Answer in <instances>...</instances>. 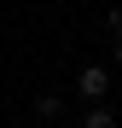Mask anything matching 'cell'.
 I'll use <instances>...</instances> for the list:
<instances>
[{
	"label": "cell",
	"mask_w": 122,
	"mask_h": 128,
	"mask_svg": "<svg viewBox=\"0 0 122 128\" xmlns=\"http://www.w3.org/2000/svg\"><path fill=\"white\" fill-rule=\"evenodd\" d=\"M105 29H111V52H116V64H122V6L105 18Z\"/></svg>",
	"instance_id": "obj_4"
},
{
	"label": "cell",
	"mask_w": 122,
	"mask_h": 128,
	"mask_svg": "<svg viewBox=\"0 0 122 128\" xmlns=\"http://www.w3.org/2000/svg\"><path fill=\"white\" fill-rule=\"evenodd\" d=\"M35 116L41 122H58V116H64V99H58V93H41L35 99Z\"/></svg>",
	"instance_id": "obj_3"
},
{
	"label": "cell",
	"mask_w": 122,
	"mask_h": 128,
	"mask_svg": "<svg viewBox=\"0 0 122 128\" xmlns=\"http://www.w3.org/2000/svg\"><path fill=\"white\" fill-rule=\"evenodd\" d=\"M81 128H116V111L111 105H87L81 111Z\"/></svg>",
	"instance_id": "obj_2"
},
{
	"label": "cell",
	"mask_w": 122,
	"mask_h": 128,
	"mask_svg": "<svg viewBox=\"0 0 122 128\" xmlns=\"http://www.w3.org/2000/svg\"><path fill=\"white\" fill-rule=\"evenodd\" d=\"M105 93H111V70L105 64H81L76 70V99L81 105H105Z\"/></svg>",
	"instance_id": "obj_1"
}]
</instances>
